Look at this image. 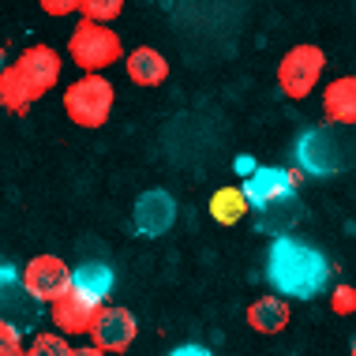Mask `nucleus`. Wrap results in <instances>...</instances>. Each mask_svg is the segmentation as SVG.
<instances>
[{
    "label": "nucleus",
    "mask_w": 356,
    "mask_h": 356,
    "mask_svg": "<svg viewBox=\"0 0 356 356\" xmlns=\"http://www.w3.org/2000/svg\"><path fill=\"white\" fill-rule=\"evenodd\" d=\"M266 282L274 293L293 296V300H315L330 285V263L319 248L304 244L296 236H274L270 252H266Z\"/></svg>",
    "instance_id": "f257e3e1"
},
{
    "label": "nucleus",
    "mask_w": 356,
    "mask_h": 356,
    "mask_svg": "<svg viewBox=\"0 0 356 356\" xmlns=\"http://www.w3.org/2000/svg\"><path fill=\"white\" fill-rule=\"evenodd\" d=\"M296 165L307 177H338L349 165V139H341V131L334 124L326 128H312L296 139Z\"/></svg>",
    "instance_id": "f03ea898"
},
{
    "label": "nucleus",
    "mask_w": 356,
    "mask_h": 356,
    "mask_svg": "<svg viewBox=\"0 0 356 356\" xmlns=\"http://www.w3.org/2000/svg\"><path fill=\"white\" fill-rule=\"evenodd\" d=\"M117 90L105 75H79L68 90H64V113L79 128H102L113 113Z\"/></svg>",
    "instance_id": "7ed1b4c3"
},
{
    "label": "nucleus",
    "mask_w": 356,
    "mask_h": 356,
    "mask_svg": "<svg viewBox=\"0 0 356 356\" xmlns=\"http://www.w3.org/2000/svg\"><path fill=\"white\" fill-rule=\"evenodd\" d=\"M68 53H72V60L79 64L86 75H102L109 64H117L124 56V42H120V34L113 31V26L86 23L83 19V23L72 31V38H68Z\"/></svg>",
    "instance_id": "20e7f679"
},
{
    "label": "nucleus",
    "mask_w": 356,
    "mask_h": 356,
    "mask_svg": "<svg viewBox=\"0 0 356 356\" xmlns=\"http://www.w3.org/2000/svg\"><path fill=\"white\" fill-rule=\"evenodd\" d=\"M323 72H326V53L319 45H307V42L293 45V49L282 56V64H277V86H282L285 98L300 102L319 86Z\"/></svg>",
    "instance_id": "39448f33"
},
{
    "label": "nucleus",
    "mask_w": 356,
    "mask_h": 356,
    "mask_svg": "<svg viewBox=\"0 0 356 356\" xmlns=\"http://www.w3.org/2000/svg\"><path fill=\"white\" fill-rule=\"evenodd\" d=\"M19 282H23L26 296H31L34 304L49 307L56 296L68 293V285H72V266L64 263L60 255H34L31 263L19 270Z\"/></svg>",
    "instance_id": "423d86ee"
},
{
    "label": "nucleus",
    "mask_w": 356,
    "mask_h": 356,
    "mask_svg": "<svg viewBox=\"0 0 356 356\" xmlns=\"http://www.w3.org/2000/svg\"><path fill=\"white\" fill-rule=\"evenodd\" d=\"M0 323L12 326L15 334H34L38 323H42V304H34L26 296L12 263H0Z\"/></svg>",
    "instance_id": "0eeeda50"
},
{
    "label": "nucleus",
    "mask_w": 356,
    "mask_h": 356,
    "mask_svg": "<svg viewBox=\"0 0 356 356\" xmlns=\"http://www.w3.org/2000/svg\"><path fill=\"white\" fill-rule=\"evenodd\" d=\"M90 345L98 353H124V349H131V341H136V334H139V323H136V315L128 312V307H117V304H105L98 315H94V323H90Z\"/></svg>",
    "instance_id": "6e6552de"
},
{
    "label": "nucleus",
    "mask_w": 356,
    "mask_h": 356,
    "mask_svg": "<svg viewBox=\"0 0 356 356\" xmlns=\"http://www.w3.org/2000/svg\"><path fill=\"white\" fill-rule=\"evenodd\" d=\"M15 75L23 79V86L31 90V98L38 102L42 94H49L56 83H60V53L49 49V45H31V49H23L12 60Z\"/></svg>",
    "instance_id": "1a4fd4ad"
},
{
    "label": "nucleus",
    "mask_w": 356,
    "mask_h": 356,
    "mask_svg": "<svg viewBox=\"0 0 356 356\" xmlns=\"http://www.w3.org/2000/svg\"><path fill=\"white\" fill-rule=\"evenodd\" d=\"M102 307H105V304L90 300V296H83L79 289L68 285V293L56 296V300L49 304V319H53V326H56V334H60V338H68V334L75 338V334H86V330H90L94 315H98Z\"/></svg>",
    "instance_id": "9d476101"
},
{
    "label": "nucleus",
    "mask_w": 356,
    "mask_h": 356,
    "mask_svg": "<svg viewBox=\"0 0 356 356\" xmlns=\"http://www.w3.org/2000/svg\"><path fill=\"white\" fill-rule=\"evenodd\" d=\"M172 221H177V203H172V195H169V191H161V188L143 191V195L136 199V207H131V225H136L139 236L169 233Z\"/></svg>",
    "instance_id": "9b49d317"
},
{
    "label": "nucleus",
    "mask_w": 356,
    "mask_h": 356,
    "mask_svg": "<svg viewBox=\"0 0 356 356\" xmlns=\"http://www.w3.org/2000/svg\"><path fill=\"white\" fill-rule=\"evenodd\" d=\"M289 191H296V177H293V172L277 169V165H259V169L248 172L240 195H244V203L252 207V210H263L266 203L289 195Z\"/></svg>",
    "instance_id": "f8f14e48"
},
{
    "label": "nucleus",
    "mask_w": 356,
    "mask_h": 356,
    "mask_svg": "<svg viewBox=\"0 0 356 356\" xmlns=\"http://www.w3.org/2000/svg\"><path fill=\"white\" fill-rule=\"evenodd\" d=\"M323 113L334 128H353L356 124V79L341 75L323 90Z\"/></svg>",
    "instance_id": "ddd939ff"
},
{
    "label": "nucleus",
    "mask_w": 356,
    "mask_h": 356,
    "mask_svg": "<svg viewBox=\"0 0 356 356\" xmlns=\"http://www.w3.org/2000/svg\"><path fill=\"white\" fill-rule=\"evenodd\" d=\"M124 72H128V79L136 86H161L169 79V60L154 49V45H139V49L128 53Z\"/></svg>",
    "instance_id": "4468645a"
},
{
    "label": "nucleus",
    "mask_w": 356,
    "mask_h": 356,
    "mask_svg": "<svg viewBox=\"0 0 356 356\" xmlns=\"http://www.w3.org/2000/svg\"><path fill=\"white\" fill-rule=\"evenodd\" d=\"M304 214V207H300V199H296V191H289V195L282 199H274V203H266L263 210H259V233H274V236H285V233H293V225L300 221Z\"/></svg>",
    "instance_id": "2eb2a0df"
},
{
    "label": "nucleus",
    "mask_w": 356,
    "mask_h": 356,
    "mask_svg": "<svg viewBox=\"0 0 356 356\" xmlns=\"http://www.w3.org/2000/svg\"><path fill=\"white\" fill-rule=\"evenodd\" d=\"M248 326L259 334H282L289 326V304L282 296H259L248 307Z\"/></svg>",
    "instance_id": "dca6fc26"
},
{
    "label": "nucleus",
    "mask_w": 356,
    "mask_h": 356,
    "mask_svg": "<svg viewBox=\"0 0 356 356\" xmlns=\"http://www.w3.org/2000/svg\"><path fill=\"white\" fill-rule=\"evenodd\" d=\"M72 289H79L83 296L105 304L113 296V270L105 263H83L72 270Z\"/></svg>",
    "instance_id": "f3484780"
},
{
    "label": "nucleus",
    "mask_w": 356,
    "mask_h": 356,
    "mask_svg": "<svg viewBox=\"0 0 356 356\" xmlns=\"http://www.w3.org/2000/svg\"><path fill=\"white\" fill-rule=\"evenodd\" d=\"M244 214H248V203H244V195H240V188H218L214 195H210V218H214L218 225H236Z\"/></svg>",
    "instance_id": "a211bd4d"
},
{
    "label": "nucleus",
    "mask_w": 356,
    "mask_h": 356,
    "mask_svg": "<svg viewBox=\"0 0 356 356\" xmlns=\"http://www.w3.org/2000/svg\"><path fill=\"white\" fill-rule=\"evenodd\" d=\"M0 105H4L8 113H26L34 105L31 90L23 86V79L15 75L12 64H4V68H0Z\"/></svg>",
    "instance_id": "6ab92c4d"
},
{
    "label": "nucleus",
    "mask_w": 356,
    "mask_h": 356,
    "mask_svg": "<svg viewBox=\"0 0 356 356\" xmlns=\"http://www.w3.org/2000/svg\"><path fill=\"white\" fill-rule=\"evenodd\" d=\"M124 12V0H79V15L86 23H113Z\"/></svg>",
    "instance_id": "aec40b11"
},
{
    "label": "nucleus",
    "mask_w": 356,
    "mask_h": 356,
    "mask_svg": "<svg viewBox=\"0 0 356 356\" xmlns=\"http://www.w3.org/2000/svg\"><path fill=\"white\" fill-rule=\"evenodd\" d=\"M72 345L60 334H34V341L23 349V356H68Z\"/></svg>",
    "instance_id": "412c9836"
},
{
    "label": "nucleus",
    "mask_w": 356,
    "mask_h": 356,
    "mask_svg": "<svg viewBox=\"0 0 356 356\" xmlns=\"http://www.w3.org/2000/svg\"><path fill=\"white\" fill-rule=\"evenodd\" d=\"M330 307L338 315H353L356 312V289L353 285H338V289H334V296H330Z\"/></svg>",
    "instance_id": "4be33fe9"
},
{
    "label": "nucleus",
    "mask_w": 356,
    "mask_h": 356,
    "mask_svg": "<svg viewBox=\"0 0 356 356\" xmlns=\"http://www.w3.org/2000/svg\"><path fill=\"white\" fill-rule=\"evenodd\" d=\"M23 334H15L12 326L0 323V356H23Z\"/></svg>",
    "instance_id": "5701e85b"
},
{
    "label": "nucleus",
    "mask_w": 356,
    "mask_h": 356,
    "mask_svg": "<svg viewBox=\"0 0 356 356\" xmlns=\"http://www.w3.org/2000/svg\"><path fill=\"white\" fill-rule=\"evenodd\" d=\"M42 4V12H49V15H72V12H79V0H38Z\"/></svg>",
    "instance_id": "b1692460"
},
{
    "label": "nucleus",
    "mask_w": 356,
    "mask_h": 356,
    "mask_svg": "<svg viewBox=\"0 0 356 356\" xmlns=\"http://www.w3.org/2000/svg\"><path fill=\"white\" fill-rule=\"evenodd\" d=\"M169 356H214L207 349V345H180V349H172Z\"/></svg>",
    "instance_id": "393cba45"
},
{
    "label": "nucleus",
    "mask_w": 356,
    "mask_h": 356,
    "mask_svg": "<svg viewBox=\"0 0 356 356\" xmlns=\"http://www.w3.org/2000/svg\"><path fill=\"white\" fill-rule=\"evenodd\" d=\"M68 356H105V353H98L94 345H79V349H72Z\"/></svg>",
    "instance_id": "a878e982"
},
{
    "label": "nucleus",
    "mask_w": 356,
    "mask_h": 356,
    "mask_svg": "<svg viewBox=\"0 0 356 356\" xmlns=\"http://www.w3.org/2000/svg\"><path fill=\"white\" fill-rule=\"evenodd\" d=\"M4 64H8V60H4V49H0V68H4Z\"/></svg>",
    "instance_id": "bb28decb"
}]
</instances>
